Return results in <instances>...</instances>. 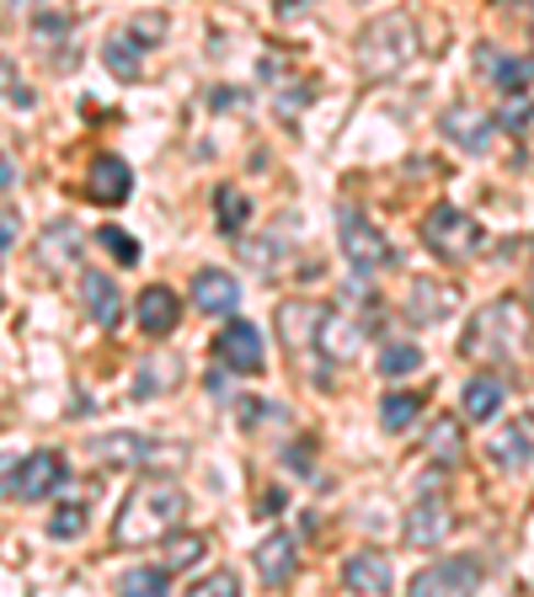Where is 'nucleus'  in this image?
Returning a JSON list of instances; mask_svg holds the SVG:
<instances>
[{"label":"nucleus","instance_id":"obj_1","mask_svg":"<svg viewBox=\"0 0 534 597\" xmlns=\"http://www.w3.org/2000/svg\"><path fill=\"white\" fill-rule=\"evenodd\" d=\"M182 518H188V491L177 480H145V485L128 491L124 513L113 523V544L118 550H139V544L171 539Z\"/></svg>","mask_w":534,"mask_h":597},{"label":"nucleus","instance_id":"obj_2","mask_svg":"<svg viewBox=\"0 0 534 597\" xmlns=\"http://www.w3.org/2000/svg\"><path fill=\"white\" fill-rule=\"evenodd\" d=\"M417 22L407 11H385L359 33V70L370 80H396L417 59Z\"/></svg>","mask_w":534,"mask_h":597},{"label":"nucleus","instance_id":"obj_3","mask_svg":"<svg viewBox=\"0 0 534 597\" xmlns=\"http://www.w3.org/2000/svg\"><path fill=\"white\" fill-rule=\"evenodd\" d=\"M513 336H524V325H519V305L513 299H497V305H487L481 315L465 325V358L476 363H508L513 353H519V342Z\"/></svg>","mask_w":534,"mask_h":597},{"label":"nucleus","instance_id":"obj_4","mask_svg":"<svg viewBox=\"0 0 534 597\" xmlns=\"http://www.w3.org/2000/svg\"><path fill=\"white\" fill-rule=\"evenodd\" d=\"M422 245H428L433 256H444V262H470V256L481 251V225H476L459 203H439V208H428V219H422Z\"/></svg>","mask_w":534,"mask_h":597},{"label":"nucleus","instance_id":"obj_5","mask_svg":"<svg viewBox=\"0 0 534 597\" xmlns=\"http://www.w3.org/2000/svg\"><path fill=\"white\" fill-rule=\"evenodd\" d=\"M337 236H342V251H348V262L359 267V273H379V267H396V251H390V240L374 230L370 219L353 208V203H342L337 208Z\"/></svg>","mask_w":534,"mask_h":597},{"label":"nucleus","instance_id":"obj_6","mask_svg":"<svg viewBox=\"0 0 534 597\" xmlns=\"http://www.w3.org/2000/svg\"><path fill=\"white\" fill-rule=\"evenodd\" d=\"M487 576V565L476 555H450V560H433L428 571L411 576V593L417 597H439V593H476Z\"/></svg>","mask_w":534,"mask_h":597},{"label":"nucleus","instance_id":"obj_7","mask_svg":"<svg viewBox=\"0 0 534 597\" xmlns=\"http://www.w3.org/2000/svg\"><path fill=\"white\" fill-rule=\"evenodd\" d=\"M65 475H70V464L59 459V454H33V459H22L16 464V475H11V485H5V496H16V502H43V496H54L59 485H65Z\"/></svg>","mask_w":534,"mask_h":597},{"label":"nucleus","instance_id":"obj_8","mask_svg":"<svg viewBox=\"0 0 534 597\" xmlns=\"http://www.w3.org/2000/svg\"><path fill=\"white\" fill-rule=\"evenodd\" d=\"M214 358L225 363V368H236V374H262V331L251 325V320H230L219 336H214Z\"/></svg>","mask_w":534,"mask_h":597},{"label":"nucleus","instance_id":"obj_9","mask_svg":"<svg viewBox=\"0 0 534 597\" xmlns=\"http://www.w3.org/2000/svg\"><path fill=\"white\" fill-rule=\"evenodd\" d=\"M439 128H444V139H450V145L470 150V156H487V150H492V139H497V118L476 113V107H465V102H454L450 113L439 118Z\"/></svg>","mask_w":534,"mask_h":597},{"label":"nucleus","instance_id":"obj_10","mask_svg":"<svg viewBox=\"0 0 534 597\" xmlns=\"http://www.w3.org/2000/svg\"><path fill=\"white\" fill-rule=\"evenodd\" d=\"M316 342H321V353H327L331 363H348L364 353V342H370V320L359 315H337V310H327V320H321V331H316Z\"/></svg>","mask_w":534,"mask_h":597},{"label":"nucleus","instance_id":"obj_11","mask_svg":"<svg viewBox=\"0 0 534 597\" xmlns=\"http://www.w3.org/2000/svg\"><path fill=\"white\" fill-rule=\"evenodd\" d=\"M91 454H96L107 470H139V464L161 459V454H171V448H161V443H150V438H139V433H107V438L91 443Z\"/></svg>","mask_w":534,"mask_h":597},{"label":"nucleus","instance_id":"obj_12","mask_svg":"<svg viewBox=\"0 0 534 597\" xmlns=\"http://www.w3.org/2000/svg\"><path fill=\"white\" fill-rule=\"evenodd\" d=\"M390 582H396V571H390V555H385V550H359V555H348V565H342V587H348V593L385 597Z\"/></svg>","mask_w":534,"mask_h":597},{"label":"nucleus","instance_id":"obj_13","mask_svg":"<svg viewBox=\"0 0 534 597\" xmlns=\"http://www.w3.org/2000/svg\"><path fill=\"white\" fill-rule=\"evenodd\" d=\"M81 305H86V315H91V325H102L107 336L124 325V294H118V283L107 278V273H86Z\"/></svg>","mask_w":534,"mask_h":597},{"label":"nucleus","instance_id":"obj_14","mask_svg":"<svg viewBox=\"0 0 534 597\" xmlns=\"http://www.w3.org/2000/svg\"><path fill=\"white\" fill-rule=\"evenodd\" d=\"M450 528H454L450 502L428 496V502H417V507L407 513V544L411 550H439V544L450 539Z\"/></svg>","mask_w":534,"mask_h":597},{"label":"nucleus","instance_id":"obj_15","mask_svg":"<svg viewBox=\"0 0 534 597\" xmlns=\"http://www.w3.org/2000/svg\"><path fill=\"white\" fill-rule=\"evenodd\" d=\"M236 305H241V283L230 278V273H219V267L193 273V310H204V315H236Z\"/></svg>","mask_w":534,"mask_h":597},{"label":"nucleus","instance_id":"obj_16","mask_svg":"<svg viewBox=\"0 0 534 597\" xmlns=\"http://www.w3.org/2000/svg\"><path fill=\"white\" fill-rule=\"evenodd\" d=\"M134 320H139L145 336H171L177 320H182V305H177V294H171L166 283H150V288L139 294V305H134Z\"/></svg>","mask_w":534,"mask_h":597},{"label":"nucleus","instance_id":"obj_17","mask_svg":"<svg viewBox=\"0 0 534 597\" xmlns=\"http://www.w3.org/2000/svg\"><path fill=\"white\" fill-rule=\"evenodd\" d=\"M294 571H299V550H294V539H288V533H268V539L257 544V576H262L268 587H288Z\"/></svg>","mask_w":534,"mask_h":597},{"label":"nucleus","instance_id":"obj_18","mask_svg":"<svg viewBox=\"0 0 534 597\" xmlns=\"http://www.w3.org/2000/svg\"><path fill=\"white\" fill-rule=\"evenodd\" d=\"M321 320H327V310H321L316 299H284V305H279V336L299 353L305 342H316Z\"/></svg>","mask_w":534,"mask_h":597},{"label":"nucleus","instance_id":"obj_19","mask_svg":"<svg viewBox=\"0 0 534 597\" xmlns=\"http://www.w3.org/2000/svg\"><path fill=\"white\" fill-rule=\"evenodd\" d=\"M476 65L492 76V85L502 91V96H524L530 91V80H534V59H502L497 48H476Z\"/></svg>","mask_w":534,"mask_h":597},{"label":"nucleus","instance_id":"obj_20","mask_svg":"<svg viewBox=\"0 0 534 597\" xmlns=\"http://www.w3.org/2000/svg\"><path fill=\"white\" fill-rule=\"evenodd\" d=\"M487 454H492V464H502V470H524V464H534L530 422H502V427L492 433V443H487Z\"/></svg>","mask_w":534,"mask_h":597},{"label":"nucleus","instance_id":"obj_21","mask_svg":"<svg viewBox=\"0 0 534 597\" xmlns=\"http://www.w3.org/2000/svg\"><path fill=\"white\" fill-rule=\"evenodd\" d=\"M454 288H444V283L433 278H411V294H407V315L417 320V325H428V320H444L454 310Z\"/></svg>","mask_w":534,"mask_h":597},{"label":"nucleus","instance_id":"obj_22","mask_svg":"<svg viewBox=\"0 0 534 597\" xmlns=\"http://www.w3.org/2000/svg\"><path fill=\"white\" fill-rule=\"evenodd\" d=\"M502 405H508V384L497 379L492 368L465 384V416L470 422H492V416H502Z\"/></svg>","mask_w":534,"mask_h":597},{"label":"nucleus","instance_id":"obj_23","mask_svg":"<svg viewBox=\"0 0 534 597\" xmlns=\"http://www.w3.org/2000/svg\"><path fill=\"white\" fill-rule=\"evenodd\" d=\"M134 193V176L118 156H96L91 160V198L96 203H124Z\"/></svg>","mask_w":534,"mask_h":597},{"label":"nucleus","instance_id":"obj_24","mask_svg":"<svg viewBox=\"0 0 534 597\" xmlns=\"http://www.w3.org/2000/svg\"><path fill=\"white\" fill-rule=\"evenodd\" d=\"M139 48H145V43L134 38V33H118V38L102 43V65H107V76L139 80Z\"/></svg>","mask_w":534,"mask_h":597},{"label":"nucleus","instance_id":"obj_25","mask_svg":"<svg viewBox=\"0 0 534 597\" xmlns=\"http://www.w3.org/2000/svg\"><path fill=\"white\" fill-rule=\"evenodd\" d=\"M166 587H171V571L166 565H134V571H124V582H118V593H128V597H161Z\"/></svg>","mask_w":534,"mask_h":597},{"label":"nucleus","instance_id":"obj_26","mask_svg":"<svg viewBox=\"0 0 534 597\" xmlns=\"http://www.w3.org/2000/svg\"><path fill=\"white\" fill-rule=\"evenodd\" d=\"M417 416H422V400H417V395H401V390H390V395L379 400V422H385V433H407Z\"/></svg>","mask_w":534,"mask_h":597},{"label":"nucleus","instance_id":"obj_27","mask_svg":"<svg viewBox=\"0 0 534 597\" xmlns=\"http://www.w3.org/2000/svg\"><path fill=\"white\" fill-rule=\"evenodd\" d=\"M214 203H219V214H214V219H219V230H225V236H236V230H247L251 203L241 198L236 187H219V193H214Z\"/></svg>","mask_w":534,"mask_h":597},{"label":"nucleus","instance_id":"obj_28","mask_svg":"<svg viewBox=\"0 0 534 597\" xmlns=\"http://www.w3.org/2000/svg\"><path fill=\"white\" fill-rule=\"evenodd\" d=\"M417 368H422V347H417V342H390L385 358H379V374H385V379H401V374H417Z\"/></svg>","mask_w":534,"mask_h":597},{"label":"nucleus","instance_id":"obj_29","mask_svg":"<svg viewBox=\"0 0 534 597\" xmlns=\"http://www.w3.org/2000/svg\"><path fill=\"white\" fill-rule=\"evenodd\" d=\"M204 539H198V533H177V539H171V544H166V571H188V565H198V560H204Z\"/></svg>","mask_w":534,"mask_h":597},{"label":"nucleus","instance_id":"obj_30","mask_svg":"<svg viewBox=\"0 0 534 597\" xmlns=\"http://www.w3.org/2000/svg\"><path fill=\"white\" fill-rule=\"evenodd\" d=\"M86 523H91V518H86L81 502H65V507H59V513L48 518V539H81Z\"/></svg>","mask_w":534,"mask_h":597},{"label":"nucleus","instance_id":"obj_31","mask_svg":"<svg viewBox=\"0 0 534 597\" xmlns=\"http://www.w3.org/2000/svg\"><path fill=\"white\" fill-rule=\"evenodd\" d=\"M96 240L113 251V262H118V267H134V262H139V240L128 236V230H118V225H102Z\"/></svg>","mask_w":534,"mask_h":597},{"label":"nucleus","instance_id":"obj_32","mask_svg":"<svg viewBox=\"0 0 534 597\" xmlns=\"http://www.w3.org/2000/svg\"><path fill=\"white\" fill-rule=\"evenodd\" d=\"M428 448H433L439 464H454V459H459V427H454V422H439L433 438H428Z\"/></svg>","mask_w":534,"mask_h":597},{"label":"nucleus","instance_id":"obj_33","mask_svg":"<svg viewBox=\"0 0 534 597\" xmlns=\"http://www.w3.org/2000/svg\"><path fill=\"white\" fill-rule=\"evenodd\" d=\"M193 593L198 597H236L241 593V576H236V571H214L204 582H193Z\"/></svg>","mask_w":534,"mask_h":597},{"label":"nucleus","instance_id":"obj_34","mask_svg":"<svg viewBox=\"0 0 534 597\" xmlns=\"http://www.w3.org/2000/svg\"><path fill=\"white\" fill-rule=\"evenodd\" d=\"M22 240V214L16 208H0V262H5V251Z\"/></svg>","mask_w":534,"mask_h":597},{"label":"nucleus","instance_id":"obj_35","mask_svg":"<svg viewBox=\"0 0 534 597\" xmlns=\"http://www.w3.org/2000/svg\"><path fill=\"white\" fill-rule=\"evenodd\" d=\"M0 91H5L16 107H33V91H27V85H16V76H11V65H5V59H0Z\"/></svg>","mask_w":534,"mask_h":597},{"label":"nucleus","instance_id":"obj_36","mask_svg":"<svg viewBox=\"0 0 534 597\" xmlns=\"http://www.w3.org/2000/svg\"><path fill=\"white\" fill-rule=\"evenodd\" d=\"M530 102H524V96H513V102H508V107H502V118L497 123H508V128H513V134H519V128H524V123H530Z\"/></svg>","mask_w":534,"mask_h":597},{"label":"nucleus","instance_id":"obj_37","mask_svg":"<svg viewBox=\"0 0 534 597\" xmlns=\"http://www.w3.org/2000/svg\"><path fill=\"white\" fill-rule=\"evenodd\" d=\"M161 33H166L161 16H139V22H134V38L139 43H161Z\"/></svg>","mask_w":534,"mask_h":597},{"label":"nucleus","instance_id":"obj_38","mask_svg":"<svg viewBox=\"0 0 534 597\" xmlns=\"http://www.w3.org/2000/svg\"><path fill=\"white\" fill-rule=\"evenodd\" d=\"M273 245H284V240H279V236H268V240H257V245H251V251H247V256H251V262H257V267H262V273L273 267Z\"/></svg>","mask_w":534,"mask_h":597},{"label":"nucleus","instance_id":"obj_39","mask_svg":"<svg viewBox=\"0 0 534 597\" xmlns=\"http://www.w3.org/2000/svg\"><path fill=\"white\" fill-rule=\"evenodd\" d=\"M54 33H70V16H38V38L54 43Z\"/></svg>","mask_w":534,"mask_h":597},{"label":"nucleus","instance_id":"obj_40","mask_svg":"<svg viewBox=\"0 0 534 597\" xmlns=\"http://www.w3.org/2000/svg\"><path fill=\"white\" fill-rule=\"evenodd\" d=\"M288 470H299V475L310 470V448H305V443H299V448H288Z\"/></svg>","mask_w":534,"mask_h":597},{"label":"nucleus","instance_id":"obj_41","mask_svg":"<svg viewBox=\"0 0 534 597\" xmlns=\"http://www.w3.org/2000/svg\"><path fill=\"white\" fill-rule=\"evenodd\" d=\"M11 182H16V160H11V156H0V193H5Z\"/></svg>","mask_w":534,"mask_h":597},{"label":"nucleus","instance_id":"obj_42","mask_svg":"<svg viewBox=\"0 0 534 597\" xmlns=\"http://www.w3.org/2000/svg\"><path fill=\"white\" fill-rule=\"evenodd\" d=\"M288 502H284V491H268V502H262V513H284Z\"/></svg>","mask_w":534,"mask_h":597},{"label":"nucleus","instance_id":"obj_43","mask_svg":"<svg viewBox=\"0 0 534 597\" xmlns=\"http://www.w3.org/2000/svg\"><path fill=\"white\" fill-rule=\"evenodd\" d=\"M530 33H534V22H530Z\"/></svg>","mask_w":534,"mask_h":597}]
</instances>
